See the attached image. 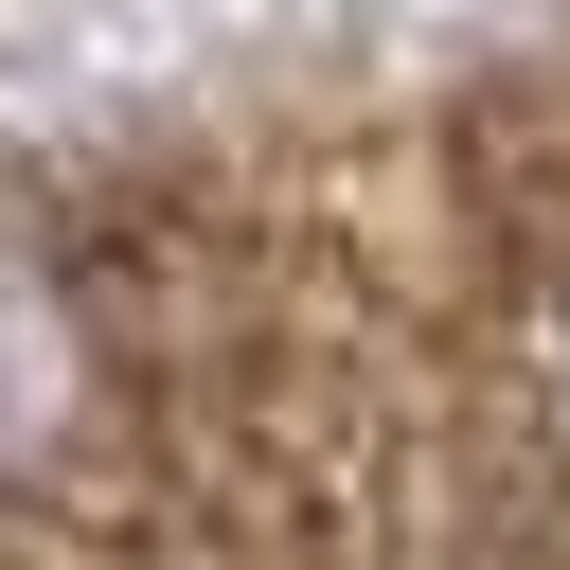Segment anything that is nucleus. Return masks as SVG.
<instances>
[{
	"label": "nucleus",
	"instance_id": "f257e3e1",
	"mask_svg": "<svg viewBox=\"0 0 570 570\" xmlns=\"http://www.w3.org/2000/svg\"><path fill=\"white\" fill-rule=\"evenodd\" d=\"M107 410H125V338H107L89 267L0 232V481H71L107 445Z\"/></svg>",
	"mask_w": 570,
	"mask_h": 570
},
{
	"label": "nucleus",
	"instance_id": "f03ea898",
	"mask_svg": "<svg viewBox=\"0 0 570 570\" xmlns=\"http://www.w3.org/2000/svg\"><path fill=\"white\" fill-rule=\"evenodd\" d=\"M552 410H570V285H552Z\"/></svg>",
	"mask_w": 570,
	"mask_h": 570
}]
</instances>
